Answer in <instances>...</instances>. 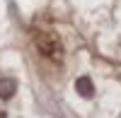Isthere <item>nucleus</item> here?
<instances>
[{"instance_id": "1", "label": "nucleus", "mask_w": 121, "mask_h": 118, "mask_svg": "<svg viewBox=\"0 0 121 118\" xmlns=\"http://www.w3.org/2000/svg\"><path fill=\"white\" fill-rule=\"evenodd\" d=\"M75 89H78L80 96L90 99V96H92V92H95V84H92V80H90V77H80V80L75 82Z\"/></svg>"}, {"instance_id": "2", "label": "nucleus", "mask_w": 121, "mask_h": 118, "mask_svg": "<svg viewBox=\"0 0 121 118\" xmlns=\"http://www.w3.org/2000/svg\"><path fill=\"white\" fill-rule=\"evenodd\" d=\"M15 92H17V82L10 80V77H3L0 80V99H10Z\"/></svg>"}, {"instance_id": "3", "label": "nucleus", "mask_w": 121, "mask_h": 118, "mask_svg": "<svg viewBox=\"0 0 121 118\" xmlns=\"http://www.w3.org/2000/svg\"><path fill=\"white\" fill-rule=\"evenodd\" d=\"M0 118H5V113H0Z\"/></svg>"}]
</instances>
